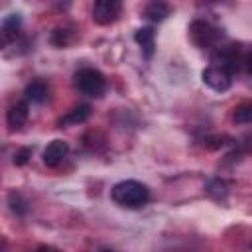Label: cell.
<instances>
[{
    "instance_id": "1",
    "label": "cell",
    "mask_w": 252,
    "mask_h": 252,
    "mask_svg": "<svg viewBox=\"0 0 252 252\" xmlns=\"http://www.w3.org/2000/svg\"><path fill=\"white\" fill-rule=\"evenodd\" d=\"M110 197L116 205L120 207H128V209H136L148 203L150 199V189L136 181V179H124L120 183H116L110 191Z\"/></svg>"
},
{
    "instance_id": "2",
    "label": "cell",
    "mask_w": 252,
    "mask_h": 252,
    "mask_svg": "<svg viewBox=\"0 0 252 252\" xmlns=\"http://www.w3.org/2000/svg\"><path fill=\"white\" fill-rule=\"evenodd\" d=\"M75 85H77V89H79L83 94L93 96V98H100V96L106 93V79H104V75H102L98 69L85 67V69L77 71V75H75Z\"/></svg>"
},
{
    "instance_id": "3",
    "label": "cell",
    "mask_w": 252,
    "mask_h": 252,
    "mask_svg": "<svg viewBox=\"0 0 252 252\" xmlns=\"http://www.w3.org/2000/svg\"><path fill=\"white\" fill-rule=\"evenodd\" d=\"M122 12V4L118 0H98L93 6V20L100 26L112 24Z\"/></svg>"
},
{
    "instance_id": "4",
    "label": "cell",
    "mask_w": 252,
    "mask_h": 252,
    "mask_svg": "<svg viewBox=\"0 0 252 252\" xmlns=\"http://www.w3.org/2000/svg\"><path fill=\"white\" fill-rule=\"evenodd\" d=\"M201 77H203V83H205L209 89L217 91V93H224V91H228L230 85H232L230 73L224 71V69H220V67H217V65L207 67V69L201 73Z\"/></svg>"
},
{
    "instance_id": "5",
    "label": "cell",
    "mask_w": 252,
    "mask_h": 252,
    "mask_svg": "<svg viewBox=\"0 0 252 252\" xmlns=\"http://www.w3.org/2000/svg\"><path fill=\"white\" fill-rule=\"evenodd\" d=\"M189 32H191L193 41L199 47H209V45H213L219 39V30L213 28L211 24H207V22H199V20L193 22L191 28H189Z\"/></svg>"
},
{
    "instance_id": "6",
    "label": "cell",
    "mask_w": 252,
    "mask_h": 252,
    "mask_svg": "<svg viewBox=\"0 0 252 252\" xmlns=\"http://www.w3.org/2000/svg\"><path fill=\"white\" fill-rule=\"evenodd\" d=\"M69 154V146L67 142L63 140H53L45 150H43V163L49 165V167H55L59 165Z\"/></svg>"
},
{
    "instance_id": "7",
    "label": "cell",
    "mask_w": 252,
    "mask_h": 252,
    "mask_svg": "<svg viewBox=\"0 0 252 252\" xmlns=\"http://www.w3.org/2000/svg\"><path fill=\"white\" fill-rule=\"evenodd\" d=\"M28 116H30L28 100H20V102L12 104L10 110H8V114H6V120H8L10 130H20L28 122Z\"/></svg>"
},
{
    "instance_id": "8",
    "label": "cell",
    "mask_w": 252,
    "mask_h": 252,
    "mask_svg": "<svg viewBox=\"0 0 252 252\" xmlns=\"http://www.w3.org/2000/svg\"><path fill=\"white\" fill-rule=\"evenodd\" d=\"M91 106L89 104H79L75 106L73 110H69L63 118H59V126L65 128V126H77V124H83L91 118Z\"/></svg>"
},
{
    "instance_id": "9",
    "label": "cell",
    "mask_w": 252,
    "mask_h": 252,
    "mask_svg": "<svg viewBox=\"0 0 252 252\" xmlns=\"http://www.w3.org/2000/svg\"><path fill=\"white\" fill-rule=\"evenodd\" d=\"M134 39L138 41V45L142 47L144 55L150 59L154 55V49H156V32L152 28H140L136 30L134 33Z\"/></svg>"
},
{
    "instance_id": "10",
    "label": "cell",
    "mask_w": 252,
    "mask_h": 252,
    "mask_svg": "<svg viewBox=\"0 0 252 252\" xmlns=\"http://www.w3.org/2000/svg\"><path fill=\"white\" fill-rule=\"evenodd\" d=\"M47 85L43 83V81H33V83H30L28 87H26V91H24V94H26V100L28 102H43L45 98H47Z\"/></svg>"
},
{
    "instance_id": "11",
    "label": "cell",
    "mask_w": 252,
    "mask_h": 252,
    "mask_svg": "<svg viewBox=\"0 0 252 252\" xmlns=\"http://www.w3.org/2000/svg\"><path fill=\"white\" fill-rule=\"evenodd\" d=\"M22 24V18L20 14H8L2 22V41L8 43L16 33H18V28Z\"/></svg>"
},
{
    "instance_id": "12",
    "label": "cell",
    "mask_w": 252,
    "mask_h": 252,
    "mask_svg": "<svg viewBox=\"0 0 252 252\" xmlns=\"http://www.w3.org/2000/svg\"><path fill=\"white\" fill-rule=\"evenodd\" d=\"M167 14H169V8H167V4H163V2H152V4H148L146 10H144V16H146L148 20H152V22H161Z\"/></svg>"
},
{
    "instance_id": "13",
    "label": "cell",
    "mask_w": 252,
    "mask_h": 252,
    "mask_svg": "<svg viewBox=\"0 0 252 252\" xmlns=\"http://www.w3.org/2000/svg\"><path fill=\"white\" fill-rule=\"evenodd\" d=\"M8 203H10V209H12L16 215H26V211H28V203H26V199H24L20 193L12 191V193L8 195Z\"/></svg>"
},
{
    "instance_id": "14",
    "label": "cell",
    "mask_w": 252,
    "mask_h": 252,
    "mask_svg": "<svg viewBox=\"0 0 252 252\" xmlns=\"http://www.w3.org/2000/svg\"><path fill=\"white\" fill-rule=\"evenodd\" d=\"M234 122L250 124L252 122V104H240L238 108H234Z\"/></svg>"
},
{
    "instance_id": "15",
    "label": "cell",
    "mask_w": 252,
    "mask_h": 252,
    "mask_svg": "<svg viewBox=\"0 0 252 252\" xmlns=\"http://www.w3.org/2000/svg\"><path fill=\"white\" fill-rule=\"evenodd\" d=\"M30 156H32V150H30V148H24V150H20V152L14 156V163H16V165H24Z\"/></svg>"
},
{
    "instance_id": "16",
    "label": "cell",
    "mask_w": 252,
    "mask_h": 252,
    "mask_svg": "<svg viewBox=\"0 0 252 252\" xmlns=\"http://www.w3.org/2000/svg\"><path fill=\"white\" fill-rule=\"evenodd\" d=\"M35 252H63V250H59V248H55V246H39Z\"/></svg>"
},
{
    "instance_id": "17",
    "label": "cell",
    "mask_w": 252,
    "mask_h": 252,
    "mask_svg": "<svg viewBox=\"0 0 252 252\" xmlns=\"http://www.w3.org/2000/svg\"><path fill=\"white\" fill-rule=\"evenodd\" d=\"M248 71H250V75H252V55L248 57Z\"/></svg>"
},
{
    "instance_id": "18",
    "label": "cell",
    "mask_w": 252,
    "mask_h": 252,
    "mask_svg": "<svg viewBox=\"0 0 252 252\" xmlns=\"http://www.w3.org/2000/svg\"><path fill=\"white\" fill-rule=\"evenodd\" d=\"M98 252H112V250H98Z\"/></svg>"
}]
</instances>
